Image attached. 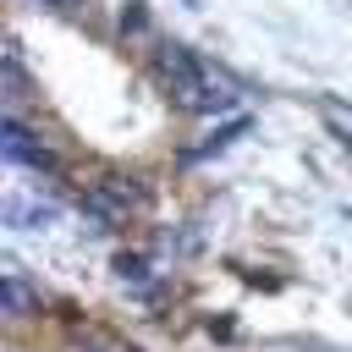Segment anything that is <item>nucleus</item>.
I'll return each instance as SVG.
<instances>
[{"label":"nucleus","mask_w":352,"mask_h":352,"mask_svg":"<svg viewBox=\"0 0 352 352\" xmlns=\"http://www.w3.org/2000/svg\"><path fill=\"white\" fill-rule=\"evenodd\" d=\"M154 66H160L165 88L176 94V104H187V110H198V116H214V110H231V104H236L231 88L209 82V72L198 66V55H192L187 44H160Z\"/></svg>","instance_id":"f257e3e1"},{"label":"nucleus","mask_w":352,"mask_h":352,"mask_svg":"<svg viewBox=\"0 0 352 352\" xmlns=\"http://www.w3.org/2000/svg\"><path fill=\"white\" fill-rule=\"evenodd\" d=\"M6 160L33 165V170H55V154H50V148H44V143H38V138H33V132H28L16 116L6 121Z\"/></svg>","instance_id":"f03ea898"},{"label":"nucleus","mask_w":352,"mask_h":352,"mask_svg":"<svg viewBox=\"0 0 352 352\" xmlns=\"http://www.w3.org/2000/svg\"><path fill=\"white\" fill-rule=\"evenodd\" d=\"M0 314H6V319H28V314H38V292H33L16 270L0 275Z\"/></svg>","instance_id":"7ed1b4c3"},{"label":"nucleus","mask_w":352,"mask_h":352,"mask_svg":"<svg viewBox=\"0 0 352 352\" xmlns=\"http://www.w3.org/2000/svg\"><path fill=\"white\" fill-rule=\"evenodd\" d=\"M22 88H28V77H22V55H16V38H11L6 44V104H16Z\"/></svg>","instance_id":"20e7f679"},{"label":"nucleus","mask_w":352,"mask_h":352,"mask_svg":"<svg viewBox=\"0 0 352 352\" xmlns=\"http://www.w3.org/2000/svg\"><path fill=\"white\" fill-rule=\"evenodd\" d=\"M242 126H248V121H231V126H220V132H214V138H209L204 148H192V160H198V154H214V148H226L231 138H242Z\"/></svg>","instance_id":"39448f33"},{"label":"nucleus","mask_w":352,"mask_h":352,"mask_svg":"<svg viewBox=\"0 0 352 352\" xmlns=\"http://www.w3.org/2000/svg\"><path fill=\"white\" fill-rule=\"evenodd\" d=\"M116 275H121V280H143V258H138V253H121V258H116Z\"/></svg>","instance_id":"423d86ee"},{"label":"nucleus","mask_w":352,"mask_h":352,"mask_svg":"<svg viewBox=\"0 0 352 352\" xmlns=\"http://www.w3.org/2000/svg\"><path fill=\"white\" fill-rule=\"evenodd\" d=\"M82 346H88V352H138V346H126V341H110V336H88Z\"/></svg>","instance_id":"0eeeda50"},{"label":"nucleus","mask_w":352,"mask_h":352,"mask_svg":"<svg viewBox=\"0 0 352 352\" xmlns=\"http://www.w3.org/2000/svg\"><path fill=\"white\" fill-rule=\"evenodd\" d=\"M330 138H336V143H341V148L352 154V132H346V126H330Z\"/></svg>","instance_id":"6e6552de"},{"label":"nucleus","mask_w":352,"mask_h":352,"mask_svg":"<svg viewBox=\"0 0 352 352\" xmlns=\"http://www.w3.org/2000/svg\"><path fill=\"white\" fill-rule=\"evenodd\" d=\"M44 6H55V11H66V6H77V0H44Z\"/></svg>","instance_id":"1a4fd4ad"}]
</instances>
